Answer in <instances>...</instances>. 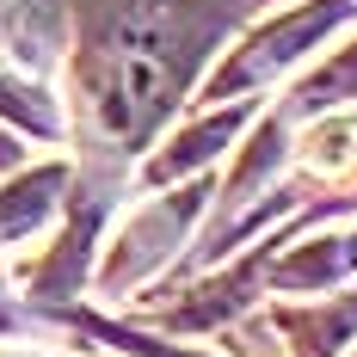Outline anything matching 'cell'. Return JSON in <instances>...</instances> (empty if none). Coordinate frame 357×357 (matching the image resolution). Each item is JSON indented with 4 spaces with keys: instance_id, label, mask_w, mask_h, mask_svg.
Instances as JSON below:
<instances>
[{
    "instance_id": "obj_1",
    "label": "cell",
    "mask_w": 357,
    "mask_h": 357,
    "mask_svg": "<svg viewBox=\"0 0 357 357\" xmlns=\"http://www.w3.org/2000/svg\"><path fill=\"white\" fill-rule=\"evenodd\" d=\"M204 31L210 25L185 0H123L105 13L86 56V93L111 142H142L167 117L185 86V68L204 56Z\"/></svg>"
},
{
    "instance_id": "obj_2",
    "label": "cell",
    "mask_w": 357,
    "mask_h": 357,
    "mask_svg": "<svg viewBox=\"0 0 357 357\" xmlns=\"http://www.w3.org/2000/svg\"><path fill=\"white\" fill-rule=\"evenodd\" d=\"M351 6H357V0H314V6H302V13L278 19L271 31H259L247 50H241V56H234V62H228V68L210 80V99H215V93H241V86H259V80H271L278 68H289V62H296V56H302L314 37L333 31V25H339Z\"/></svg>"
},
{
    "instance_id": "obj_3",
    "label": "cell",
    "mask_w": 357,
    "mask_h": 357,
    "mask_svg": "<svg viewBox=\"0 0 357 357\" xmlns=\"http://www.w3.org/2000/svg\"><path fill=\"white\" fill-rule=\"evenodd\" d=\"M302 167L321 178H345L357 167V117H321L302 136Z\"/></svg>"
},
{
    "instance_id": "obj_4",
    "label": "cell",
    "mask_w": 357,
    "mask_h": 357,
    "mask_svg": "<svg viewBox=\"0 0 357 357\" xmlns=\"http://www.w3.org/2000/svg\"><path fill=\"white\" fill-rule=\"evenodd\" d=\"M56 191H62V173H56V167H43V173L19 178L13 191H0V241H13V234H25L31 222H43L50 204H56Z\"/></svg>"
},
{
    "instance_id": "obj_5",
    "label": "cell",
    "mask_w": 357,
    "mask_h": 357,
    "mask_svg": "<svg viewBox=\"0 0 357 357\" xmlns=\"http://www.w3.org/2000/svg\"><path fill=\"white\" fill-rule=\"evenodd\" d=\"M234 130H241V111H222V117H210V123H197L191 136L173 142V154H160V160L148 167V178H173V173H185V167H197V160H210Z\"/></svg>"
},
{
    "instance_id": "obj_6",
    "label": "cell",
    "mask_w": 357,
    "mask_h": 357,
    "mask_svg": "<svg viewBox=\"0 0 357 357\" xmlns=\"http://www.w3.org/2000/svg\"><path fill=\"white\" fill-rule=\"evenodd\" d=\"M0 105H6V111H25L19 99H13V93H6V86H0Z\"/></svg>"
}]
</instances>
